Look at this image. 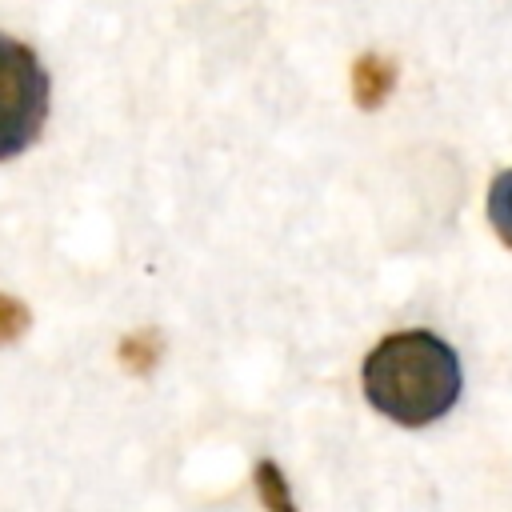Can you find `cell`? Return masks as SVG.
Wrapping results in <instances>:
<instances>
[{
	"mask_svg": "<svg viewBox=\"0 0 512 512\" xmlns=\"http://www.w3.org/2000/svg\"><path fill=\"white\" fill-rule=\"evenodd\" d=\"M360 380L368 404L404 428H424L440 420L460 400L464 384L452 344L424 328L384 336L364 356Z\"/></svg>",
	"mask_w": 512,
	"mask_h": 512,
	"instance_id": "obj_1",
	"label": "cell"
},
{
	"mask_svg": "<svg viewBox=\"0 0 512 512\" xmlns=\"http://www.w3.org/2000/svg\"><path fill=\"white\" fill-rule=\"evenodd\" d=\"M256 496L268 512H296L292 508V496H288V480L280 476L276 460H260L256 464Z\"/></svg>",
	"mask_w": 512,
	"mask_h": 512,
	"instance_id": "obj_4",
	"label": "cell"
},
{
	"mask_svg": "<svg viewBox=\"0 0 512 512\" xmlns=\"http://www.w3.org/2000/svg\"><path fill=\"white\" fill-rule=\"evenodd\" d=\"M48 72L40 64V56L0 32V160L20 156L44 128L48 120Z\"/></svg>",
	"mask_w": 512,
	"mask_h": 512,
	"instance_id": "obj_2",
	"label": "cell"
},
{
	"mask_svg": "<svg viewBox=\"0 0 512 512\" xmlns=\"http://www.w3.org/2000/svg\"><path fill=\"white\" fill-rule=\"evenodd\" d=\"M392 84H396V64L392 60L368 52L352 64V96H356L360 108H380L388 100Z\"/></svg>",
	"mask_w": 512,
	"mask_h": 512,
	"instance_id": "obj_3",
	"label": "cell"
},
{
	"mask_svg": "<svg viewBox=\"0 0 512 512\" xmlns=\"http://www.w3.org/2000/svg\"><path fill=\"white\" fill-rule=\"evenodd\" d=\"M28 328V308L16 296H0V344H12Z\"/></svg>",
	"mask_w": 512,
	"mask_h": 512,
	"instance_id": "obj_5",
	"label": "cell"
}]
</instances>
